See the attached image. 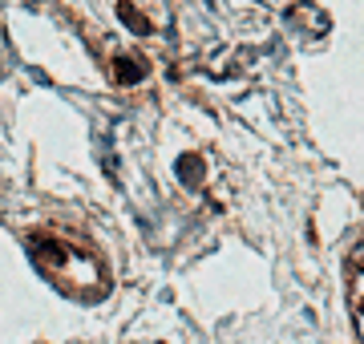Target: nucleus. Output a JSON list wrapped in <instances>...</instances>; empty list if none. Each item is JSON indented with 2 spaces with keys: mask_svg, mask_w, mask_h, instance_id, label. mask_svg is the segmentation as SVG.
Masks as SVG:
<instances>
[{
  "mask_svg": "<svg viewBox=\"0 0 364 344\" xmlns=\"http://www.w3.org/2000/svg\"><path fill=\"white\" fill-rule=\"evenodd\" d=\"M182 174H186V178L195 183V178H198V162H186V166H182Z\"/></svg>",
  "mask_w": 364,
  "mask_h": 344,
  "instance_id": "2",
  "label": "nucleus"
},
{
  "mask_svg": "<svg viewBox=\"0 0 364 344\" xmlns=\"http://www.w3.org/2000/svg\"><path fill=\"white\" fill-rule=\"evenodd\" d=\"M117 73H122V81H138L142 77V69H134V65H117Z\"/></svg>",
  "mask_w": 364,
  "mask_h": 344,
  "instance_id": "1",
  "label": "nucleus"
}]
</instances>
